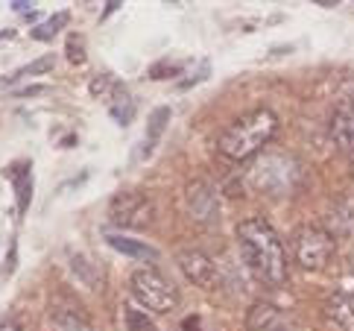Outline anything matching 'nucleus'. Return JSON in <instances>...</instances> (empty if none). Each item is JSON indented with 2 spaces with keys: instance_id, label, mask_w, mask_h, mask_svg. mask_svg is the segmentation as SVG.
<instances>
[{
  "instance_id": "12",
  "label": "nucleus",
  "mask_w": 354,
  "mask_h": 331,
  "mask_svg": "<svg viewBox=\"0 0 354 331\" xmlns=\"http://www.w3.org/2000/svg\"><path fill=\"white\" fill-rule=\"evenodd\" d=\"M135 111H138V100L129 94V88H126L123 82H118L115 91H111V97H109V114L120 126H129L132 118H135Z\"/></svg>"
},
{
  "instance_id": "20",
  "label": "nucleus",
  "mask_w": 354,
  "mask_h": 331,
  "mask_svg": "<svg viewBox=\"0 0 354 331\" xmlns=\"http://www.w3.org/2000/svg\"><path fill=\"white\" fill-rule=\"evenodd\" d=\"M123 320L129 331H156V323L144 311H135V305H123Z\"/></svg>"
},
{
  "instance_id": "24",
  "label": "nucleus",
  "mask_w": 354,
  "mask_h": 331,
  "mask_svg": "<svg viewBox=\"0 0 354 331\" xmlns=\"http://www.w3.org/2000/svg\"><path fill=\"white\" fill-rule=\"evenodd\" d=\"M35 3H32V0H15V3H12V9H15V12H30Z\"/></svg>"
},
{
  "instance_id": "3",
  "label": "nucleus",
  "mask_w": 354,
  "mask_h": 331,
  "mask_svg": "<svg viewBox=\"0 0 354 331\" xmlns=\"http://www.w3.org/2000/svg\"><path fill=\"white\" fill-rule=\"evenodd\" d=\"M301 182V161L284 150L261 152L246 170V185L263 197H290Z\"/></svg>"
},
{
  "instance_id": "11",
  "label": "nucleus",
  "mask_w": 354,
  "mask_h": 331,
  "mask_svg": "<svg viewBox=\"0 0 354 331\" xmlns=\"http://www.w3.org/2000/svg\"><path fill=\"white\" fill-rule=\"evenodd\" d=\"M322 311L334 331H354V302L346 294H331Z\"/></svg>"
},
{
  "instance_id": "22",
  "label": "nucleus",
  "mask_w": 354,
  "mask_h": 331,
  "mask_svg": "<svg viewBox=\"0 0 354 331\" xmlns=\"http://www.w3.org/2000/svg\"><path fill=\"white\" fill-rule=\"evenodd\" d=\"M115 80L111 76H106V73H100V76H94V82H91V94L97 97V100H109L111 97V91H115Z\"/></svg>"
},
{
  "instance_id": "8",
  "label": "nucleus",
  "mask_w": 354,
  "mask_h": 331,
  "mask_svg": "<svg viewBox=\"0 0 354 331\" xmlns=\"http://www.w3.org/2000/svg\"><path fill=\"white\" fill-rule=\"evenodd\" d=\"M246 325L249 331H299L296 320L284 308H275V305H267V302L252 305L246 314Z\"/></svg>"
},
{
  "instance_id": "6",
  "label": "nucleus",
  "mask_w": 354,
  "mask_h": 331,
  "mask_svg": "<svg viewBox=\"0 0 354 331\" xmlns=\"http://www.w3.org/2000/svg\"><path fill=\"white\" fill-rule=\"evenodd\" d=\"M334 238L319 226H299L293 232V252L296 261L305 270H322V267L334 258Z\"/></svg>"
},
{
  "instance_id": "27",
  "label": "nucleus",
  "mask_w": 354,
  "mask_h": 331,
  "mask_svg": "<svg viewBox=\"0 0 354 331\" xmlns=\"http://www.w3.org/2000/svg\"><path fill=\"white\" fill-rule=\"evenodd\" d=\"M0 331H24L18 323H12V320H3V323H0Z\"/></svg>"
},
{
  "instance_id": "1",
  "label": "nucleus",
  "mask_w": 354,
  "mask_h": 331,
  "mask_svg": "<svg viewBox=\"0 0 354 331\" xmlns=\"http://www.w3.org/2000/svg\"><path fill=\"white\" fill-rule=\"evenodd\" d=\"M237 240H240V252L249 267V273L258 282L278 287L287 282V258H284V247L278 240L275 229L263 220V217H249L237 226Z\"/></svg>"
},
{
  "instance_id": "28",
  "label": "nucleus",
  "mask_w": 354,
  "mask_h": 331,
  "mask_svg": "<svg viewBox=\"0 0 354 331\" xmlns=\"http://www.w3.org/2000/svg\"><path fill=\"white\" fill-rule=\"evenodd\" d=\"M15 35V30H6V33H0V38H12Z\"/></svg>"
},
{
  "instance_id": "25",
  "label": "nucleus",
  "mask_w": 354,
  "mask_h": 331,
  "mask_svg": "<svg viewBox=\"0 0 354 331\" xmlns=\"http://www.w3.org/2000/svg\"><path fill=\"white\" fill-rule=\"evenodd\" d=\"M41 91H44L41 85H30V88H21L18 97H32V94H41Z\"/></svg>"
},
{
  "instance_id": "5",
  "label": "nucleus",
  "mask_w": 354,
  "mask_h": 331,
  "mask_svg": "<svg viewBox=\"0 0 354 331\" xmlns=\"http://www.w3.org/2000/svg\"><path fill=\"white\" fill-rule=\"evenodd\" d=\"M109 220L120 229L141 232V229H149L156 220V202L147 194H141V190H120L109 206Z\"/></svg>"
},
{
  "instance_id": "19",
  "label": "nucleus",
  "mask_w": 354,
  "mask_h": 331,
  "mask_svg": "<svg viewBox=\"0 0 354 331\" xmlns=\"http://www.w3.org/2000/svg\"><path fill=\"white\" fill-rule=\"evenodd\" d=\"M50 331H94L85 320H80L77 314H68V311H56L53 320H50Z\"/></svg>"
},
{
  "instance_id": "17",
  "label": "nucleus",
  "mask_w": 354,
  "mask_h": 331,
  "mask_svg": "<svg viewBox=\"0 0 354 331\" xmlns=\"http://www.w3.org/2000/svg\"><path fill=\"white\" fill-rule=\"evenodd\" d=\"M53 56H44V59H35V62H30V65H24V68H18V71H12L9 76H3L0 80V85H12V82H21V80H27V76H35V73H47L50 68H53Z\"/></svg>"
},
{
  "instance_id": "14",
  "label": "nucleus",
  "mask_w": 354,
  "mask_h": 331,
  "mask_svg": "<svg viewBox=\"0 0 354 331\" xmlns=\"http://www.w3.org/2000/svg\"><path fill=\"white\" fill-rule=\"evenodd\" d=\"M170 123V109L167 106H158L149 111V120H147V138H144V156H149V152L156 150L158 138L164 135V129H167Z\"/></svg>"
},
{
  "instance_id": "21",
  "label": "nucleus",
  "mask_w": 354,
  "mask_h": 331,
  "mask_svg": "<svg viewBox=\"0 0 354 331\" xmlns=\"http://www.w3.org/2000/svg\"><path fill=\"white\" fill-rule=\"evenodd\" d=\"M182 73V65L179 62H156L153 68H149V80H167V76H179Z\"/></svg>"
},
{
  "instance_id": "23",
  "label": "nucleus",
  "mask_w": 354,
  "mask_h": 331,
  "mask_svg": "<svg viewBox=\"0 0 354 331\" xmlns=\"http://www.w3.org/2000/svg\"><path fill=\"white\" fill-rule=\"evenodd\" d=\"M65 53H68V59L73 62V65H82V62H85V42H82L80 35H71Z\"/></svg>"
},
{
  "instance_id": "4",
  "label": "nucleus",
  "mask_w": 354,
  "mask_h": 331,
  "mask_svg": "<svg viewBox=\"0 0 354 331\" xmlns=\"http://www.w3.org/2000/svg\"><path fill=\"white\" fill-rule=\"evenodd\" d=\"M129 294L135 302H141L144 308L156 314H170L179 305V290L167 276H161L158 270H135L129 276Z\"/></svg>"
},
{
  "instance_id": "9",
  "label": "nucleus",
  "mask_w": 354,
  "mask_h": 331,
  "mask_svg": "<svg viewBox=\"0 0 354 331\" xmlns=\"http://www.w3.org/2000/svg\"><path fill=\"white\" fill-rule=\"evenodd\" d=\"M179 267L187 276V282H194L196 287H214L217 285V264H214L205 252H199V249L179 252Z\"/></svg>"
},
{
  "instance_id": "29",
  "label": "nucleus",
  "mask_w": 354,
  "mask_h": 331,
  "mask_svg": "<svg viewBox=\"0 0 354 331\" xmlns=\"http://www.w3.org/2000/svg\"><path fill=\"white\" fill-rule=\"evenodd\" d=\"M351 302H354V299H351Z\"/></svg>"
},
{
  "instance_id": "15",
  "label": "nucleus",
  "mask_w": 354,
  "mask_h": 331,
  "mask_svg": "<svg viewBox=\"0 0 354 331\" xmlns=\"http://www.w3.org/2000/svg\"><path fill=\"white\" fill-rule=\"evenodd\" d=\"M30 199H32V170H30V161H24L21 168H15V202H18V211H27Z\"/></svg>"
},
{
  "instance_id": "26",
  "label": "nucleus",
  "mask_w": 354,
  "mask_h": 331,
  "mask_svg": "<svg viewBox=\"0 0 354 331\" xmlns=\"http://www.w3.org/2000/svg\"><path fill=\"white\" fill-rule=\"evenodd\" d=\"M123 3H120V0H111V3H106V9H103V18H109L111 15V12H118Z\"/></svg>"
},
{
  "instance_id": "2",
  "label": "nucleus",
  "mask_w": 354,
  "mask_h": 331,
  "mask_svg": "<svg viewBox=\"0 0 354 331\" xmlns=\"http://www.w3.org/2000/svg\"><path fill=\"white\" fill-rule=\"evenodd\" d=\"M278 132V114L272 109H255L237 118L220 135V152L232 161H246L267 147V141Z\"/></svg>"
},
{
  "instance_id": "18",
  "label": "nucleus",
  "mask_w": 354,
  "mask_h": 331,
  "mask_svg": "<svg viewBox=\"0 0 354 331\" xmlns=\"http://www.w3.org/2000/svg\"><path fill=\"white\" fill-rule=\"evenodd\" d=\"M65 24H68V12H56L53 18L44 21V24H39V27H35L30 35L35 38V42H53V38L59 35V30L65 27Z\"/></svg>"
},
{
  "instance_id": "16",
  "label": "nucleus",
  "mask_w": 354,
  "mask_h": 331,
  "mask_svg": "<svg viewBox=\"0 0 354 331\" xmlns=\"http://www.w3.org/2000/svg\"><path fill=\"white\" fill-rule=\"evenodd\" d=\"M71 270L77 273L88 287H100V285H103V273L97 270V264H94L91 258H85V256H73V258H71Z\"/></svg>"
},
{
  "instance_id": "10",
  "label": "nucleus",
  "mask_w": 354,
  "mask_h": 331,
  "mask_svg": "<svg viewBox=\"0 0 354 331\" xmlns=\"http://www.w3.org/2000/svg\"><path fill=\"white\" fill-rule=\"evenodd\" d=\"M328 132H331V141L343 152H354V100L351 103H343L334 111Z\"/></svg>"
},
{
  "instance_id": "13",
  "label": "nucleus",
  "mask_w": 354,
  "mask_h": 331,
  "mask_svg": "<svg viewBox=\"0 0 354 331\" xmlns=\"http://www.w3.org/2000/svg\"><path fill=\"white\" fill-rule=\"evenodd\" d=\"M106 240H109L111 249H118V252H123V256H129L135 261H147V264L158 261V249L141 244V240H132V238H123V235H111V232H106Z\"/></svg>"
},
{
  "instance_id": "7",
  "label": "nucleus",
  "mask_w": 354,
  "mask_h": 331,
  "mask_svg": "<svg viewBox=\"0 0 354 331\" xmlns=\"http://www.w3.org/2000/svg\"><path fill=\"white\" fill-rule=\"evenodd\" d=\"M185 202H187L191 217L199 223H214L220 217V197H217V190H214V185L205 179H194L187 185Z\"/></svg>"
}]
</instances>
